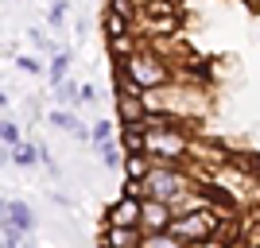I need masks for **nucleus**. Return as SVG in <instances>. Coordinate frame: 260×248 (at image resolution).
Returning <instances> with one entry per match:
<instances>
[{
  "mask_svg": "<svg viewBox=\"0 0 260 248\" xmlns=\"http://www.w3.org/2000/svg\"><path fill=\"white\" fill-rule=\"evenodd\" d=\"M113 70H124L144 93H148V89H163V86L175 82V62L167 54L152 51V47H144V51L136 54V58H128V62H113Z\"/></svg>",
  "mask_w": 260,
  "mask_h": 248,
  "instance_id": "obj_1",
  "label": "nucleus"
},
{
  "mask_svg": "<svg viewBox=\"0 0 260 248\" xmlns=\"http://www.w3.org/2000/svg\"><path fill=\"white\" fill-rule=\"evenodd\" d=\"M221 217L225 214H217V209H198V214H183V217H175L171 221V237H179L186 248L190 244H202V240H214L217 237V225H221Z\"/></svg>",
  "mask_w": 260,
  "mask_h": 248,
  "instance_id": "obj_2",
  "label": "nucleus"
},
{
  "mask_svg": "<svg viewBox=\"0 0 260 248\" xmlns=\"http://www.w3.org/2000/svg\"><path fill=\"white\" fill-rule=\"evenodd\" d=\"M140 217H144V198H128L120 194L105 205V217L101 225H113V229H140Z\"/></svg>",
  "mask_w": 260,
  "mask_h": 248,
  "instance_id": "obj_3",
  "label": "nucleus"
},
{
  "mask_svg": "<svg viewBox=\"0 0 260 248\" xmlns=\"http://www.w3.org/2000/svg\"><path fill=\"white\" fill-rule=\"evenodd\" d=\"M35 225H39V217H35V209L23 198H8L4 202V229H20L23 237H31Z\"/></svg>",
  "mask_w": 260,
  "mask_h": 248,
  "instance_id": "obj_4",
  "label": "nucleus"
},
{
  "mask_svg": "<svg viewBox=\"0 0 260 248\" xmlns=\"http://www.w3.org/2000/svg\"><path fill=\"white\" fill-rule=\"evenodd\" d=\"M171 221H175V209L167 202L144 198V217H140V229H144V233H167Z\"/></svg>",
  "mask_w": 260,
  "mask_h": 248,
  "instance_id": "obj_5",
  "label": "nucleus"
},
{
  "mask_svg": "<svg viewBox=\"0 0 260 248\" xmlns=\"http://www.w3.org/2000/svg\"><path fill=\"white\" fill-rule=\"evenodd\" d=\"M98 248H144V229H113V225H101Z\"/></svg>",
  "mask_w": 260,
  "mask_h": 248,
  "instance_id": "obj_6",
  "label": "nucleus"
},
{
  "mask_svg": "<svg viewBox=\"0 0 260 248\" xmlns=\"http://www.w3.org/2000/svg\"><path fill=\"white\" fill-rule=\"evenodd\" d=\"M144 47H148L144 35H120V39H109L105 43V54H109V62H128V58H136Z\"/></svg>",
  "mask_w": 260,
  "mask_h": 248,
  "instance_id": "obj_7",
  "label": "nucleus"
},
{
  "mask_svg": "<svg viewBox=\"0 0 260 248\" xmlns=\"http://www.w3.org/2000/svg\"><path fill=\"white\" fill-rule=\"evenodd\" d=\"M101 35H105V43L109 39H120V35H136V23L128 20V16H120V12H101Z\"/></svg>",
  "mask_w": 260,
  "mask_h": 248,
  "instance_id": "obj_8",
  "label": "nucleus"
},
{
  "mask_svg": "<svg viewBox=\"0 0 260 248\" xmlns=\"http://www.w3.org/2000/svg\"><path fill=\"white\" fill-rule=\"evenodd\" d=\"M70 62H74V54L62 51V54H54L51 62H47V86L58 89L62 82H70Z\"/></svg>",
  "mask_w": 260,
  "mask_h": 248,
  "instance_id": "obj_9",
  "label": "nucleus"
},
{
  "mask_svg": "<svg viewBox=\"0 0 260 248\" xmlns=\"http://www.w3.org/2000/svg\"><path fill=\"white\" fill-rule=\"evenodd\" d=\"M98 163L105 167V171H117V167H124V159H128V151L120 148V140H109V144H98Z\"/></svg>",
  "mask_w": 260,
  "mask_h": 248,
  "instance_id": "obj_10",
  "label": "nucleus"
},
{
  "mask_svg": "<svg viewBox=\"0 0 260 248\" xmlns=\"http://www.w3.org/2000/svg\"><path fill=\"white\" fill-rule=\"evenodd\" d=\"M51 97L58 101V109H74L78 113V109H82V86L70 78V82H62L58 89H51Z\"/></svg>",
  "mask_w": 260,
  "mask_h": 248,
  "instance_id": "obj_11",
  "label": "nucleus"
},
{
  "mask_svg": "<svg viewBox=\"0 0 260 248\" xmlns=\"http://www.w3.org/2000/svg\"><path fill=\"white\" fill-rule=\"evenodd\" d=\"M152 171H155L152 155H128V159H124V179H128V183H144Z\"/></svg>",
  "mask_w": 260,
  "mask_h": 248,
  "instance_id": "obj_12",
  "label": "nucleus"
},
{
  "mask_svg": "<svg viewBox=\"0 0 260 248\" xmlns=\"http://www.w3.org/2000/svg\"><path fill=\"white\" fill-rule=\"evenodd\" d=\"M47 124H51V128H58V132H70V136H74L82 120H78L74 109H58V105H54L51 113H47Z\"/></svg>",
  "mask_w": 260,
  "mask_h": 248,
  "instance_id": "obj_13",
  "label": "nucleus"
},
{
  "mask_svg": "<svg viewBox=\"0 0 260 248\" xmlns=\"http://www.w3.org/2000/svg\"><path fill=\"white\" fill-rule=\"evenodd\" d=\"M0 140H4V151H16L23 140V132H20V120H12L8 113H4V120H0Z\"/></svg>",
  "mask_w": 260,
  "mask_h": 248,
  "instance_id": "obj_14",
  "label": "nucleus"
},
{
  "mask_svg": "<svg viewBox=\"0 0 260 248\" xmlns=\"http://www.w3.org/2000/svg\"><path fill=\"white\" fill-rule=\"evenodd\" d=\"M4 159L16 167H35L39 163V144H20L16 151H4Z\"/></svg>",
  "mask_w": 260,
  "mask_h": 248,
  "instance_id": "obj_15",
  "label": "nucleus"
},
{
  "mask_svg": "<svg viewBox=\"0 0 260 248\" xmlns=\"http://www.w3.org/2000/svg\"><path fill=\"white\" fill-rule=\"evenodd\" d=\"M27 43H31L39 54H51V58H54V54H62V51H66V47H58V43H54L51 35H43L39 27H31V31H27Z\"/></svg>",
  "mask_w": 260,
  "mask_h": 248,
  "instance_id": "obj_16",
  "label": "nucleus"
},
{
  "mask_svg": "<svg viewBox=\"0 0 260 248\" xmlns=\"http://www.w3.org/2000/svg\"><path fill=\"white\" fill-rule=\"evenodd\" d=\"M144 248H186V244L171 233H144Z\"/></svg>",
  "mask_w": 260,
  "mask_h": 248,
  "instance_id": "obj_17",
  "label": "nucleus"
},
{
  "mask_svg": "<svg viewBox=\"0 0 260 248\" xmlns=\"http://www.w3.org/2000/svg\"><path fill=\"white\" fill-rule=\"evenodd\" d=\"M66 12H70V0H54L47 8V23L51 27H66Z\"/></svg>",
  "mask_w": 260,
  "mask_h": 248,
  "instance_id": "obj_18",
  "label": "nucleus"
},
{
  "mask_svg": "<svg viewBox=\"0 0 260 248\" xmlns=\"http://www.w3.org/2000/svg\"><path fill=\"white\" fill-rule=\"evenodd\" d=\"M16 70H23V74H47L35 54H16Z\"/></svg>",
  "mask_w": 260,
  "mask_h": 248,
  "instance_id": "obj_19",
  "label": "nucleus"
},
{
  "mask_svg": "<svg viewBox=\"0 0 260 248\" xmlns=\"http://www.w3.org/2000/svg\"><path fill=\"white\" fill-rule=\"evenodd\" d=\"M39 167H47L54 179H62V167H58V159L51 155V148H47V144H39Z\"/></svg>",
  "mask_w": 260,
  "mask_h": 248,
  "instance_id": "obj_20",
  "label": "nucleus"
},
{
  "mask_svg": "<svg viewBox=\"0 0 260 248\" xmlns=\"http://www.w3.org/2000/svg\"><path fill=\"white\" fill-rule=\"evenodd\" d=\"M23 240L27 237H23L20 229H4V248H23Z\"/></svg>",
  "mask_w": 260,
  "mask_h": 248,
  "instance_id": "obj_21",
  "label": "nucleus"
},
{
  "mask_svg": "<svg viewBox=\"0 0 260 248\" xmlns=\"http://www.w3.org/2000/svg\"><path fill=\"white\" fill-rule=\"evenodd\" d=\"M93 101H101L98 86H93V82H82V105H93Z\"/></svg>",
  "mask_w": 260,
  "mask_h": 248,
  "instance_id": "obj_22",
  "label": "nucleus"
},
{
  "mask_svg": "<svg viewBox=\"0 0 260 248\" xmlns=\"http://www.w3.org/2000/svg\"><path fill=\"white\" fill-rule=\"evenodd\" d=\"M190 248H229V244H221V240L214 237V240H202V244H190Z\"/></svg>",
  "mask_w": 260,
  "mask_h": 248,
  "instance_id": "obj_23",
  "label": "nucleus"
},
{
  "mask_svg": "<svg viewBox=\"0 0 260 248\" xmlns=\"http://www.w3.org/2000/svg\"><path fill=\"white\" fill-rule=\"evenodd\" d=\"M245 4H252V8H260V0H245Z\"/></svg>",
  "mask_w": 260,
  "mask_h": 248,
  "instance_id": "obj_24",
  "label": "nucleus"
}]
</instances>
